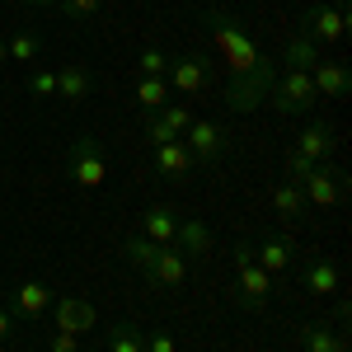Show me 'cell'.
I'll return each instance as SVG.
<instances>
[{"instance_id": "cell-4", "label": "cell", "mask_w": 352, "mask_h": 352, "mask_svg": "<svg viewBox=\"0 0 352 352\" xmlns=\"http://www.w3.org/2000/svg\"><path fill=\"white\" fill-rule=\"evenodd\" d=\"M235 277H240V310L258 315V310L268 305V296H272V277L254 263V249H249V244L235 249Z\"/></svg>"}, {"instance_id": "cell-3", "label": "cell", "mask_w": 352, "mask_h": 352, "mask_svg": "<svg viewBox=\"0 0 352 352\" xmlns=\"http://www.w3.org/2000/svg\"><path fill=\"white\" fill-rule=\"evenodd\" d=\"M268 104L282 118H300V113H310L320 104V94H315V85H310V71H277V80L268 89Z\"/></svg>"}, {"instance_id": "cell-21", "label": "cell", "mask_w": 352, "mask_h": 352, "mask_svg": "<svg viewBox=\"0 0 352 352\" xmlns=\"http://www.w3.org/2000/svg\"><path fill=\"white\" fill-rule=\"evenodd\" d=\"M169 94H174V89H169L164 76H141V80H136V109L146 113V118H155V113L169 104Z\"/></svg>"}, {"instance_id": "cell-28", "label": "cell", "mask_w": 352, "mask_h": 352, "mask_svg": "<svg viewBox=\"0 0 352 352\" xmlns=\"http://www.w3.org/2000/svg\"><path fill=\"white\" fill-rule=\"evenodd\" d=\"M155 118H160V122H164V127H169L174 136H184V132L192 127V109H188V104H164Z\"/></svg>"}, {"instance_id": "cell-14", "label": "cell", "mask_w": 352, "mask_h": 352, "mask_svg": "<svg viewBox=\"0 0 352 352\" xmlns=\"http://www.w3.org/2000/svg\"><path fill=\"white\" fill-rule=\"evenodd\" d=\"M52 320H56L61 333H76V338H80V333L94 329L99 315H94V305H89L85 296H61V300H56V310H52Z\"/></svg>"}, {"instance_id": "cell-39", "label": "cell", "mask_w": 352, "mask_h": 352, "mask_svg": "<svg viewBox=\"0 0 352 352\" xmlns=\"http://www.w3.org/2000/svg\"><path fill=\"white\" fill-rule=\"evenodd\" d=\"M0 352H10V348H0Z\"/></svg>"}, {"instance_id": "cell-30", "label": "cell", "mask_w": 352, "mask_h": 352, "mask_svg": "<svg viewBox=\"0 0 352 352\" xmlns=\"http://www.w3.org/2000/svg\"><path fill=\"white\" fill-rule=\"evenodd\" d=\"M169 61H174L169 52H160V47H146V52L136 56V71H141V76H164V71H169Z\"/></svg>"}, {"instance_id": "cell-2", "label": "cell", "mask_w": 352, "mask_h": 352, "mask_svg": "<svg viewBox=\"0 0 352 352\" xmlns=\"http://www.w3.org/2000/svg\"><path fill=\"white\" fill-rule=\"evenodd\" d=\"M296 33H305L315 47L343 43V33H348V5H343V0H315V5H305Z\"/></svg>"}, {"instance_id": "cell-15", "label": "cell", "mask_w": 352, "mask_h": 352, "mask_svg": "<svg viewBox=\"0 0 352 352\" xmlns=\"http://www.w3.org/2000/svg\"><path fill=\"white\" fill-rule=\"evenodd\" d=\"M47 305H52V287H47V282H38V277H28V282H19V287H14L10 315H14V320H38Z\"/></svg>"}, {"instance_id": "cell-35", "label": "cell", "mask_w": 352, "mask_h": 352, "mask_svg": "<svg viewBox=\"0 0 352 352\" xmlns=\"http://www.w3.org/2000/svg\"><path fill=\"white\" fill-rule=\"evenodd\" d=\"M146 352H179V348H174V333H164V329L146 333Z\"/></svg>"}, {"instance_id": "cell-10", "label": "cell", "mask_w": 352, "mask_h": 352, "mask_svg": "<svg viewBox=\"0 0 352 352\" xmlns=\"http://www.w3.org/2000/svg\"><path fill=\"white\" fill-rule=\"evenodd\" d=\"M146 282H151V287H164V292L184 287V282H188V258H184L174 244H164L160 254H155V263H151V272H146Z\"/></svg>"}, {"instance_id": "cell-6", "label": "cell", "mask_w": 352, "mask_h": 352, "mask_svg": "<svg viewBox=\"0 0 352 352\" xmlns=\"http://www.w3.org/2000/svg\"><path fill=\"white\" fill-rule=\"evenodd\" d=\"M305 207H338L343 197H348V174L343 169H333V164H315L310 174H305Z\"/></svg>"}, {"instance_id": "cell-17", "label": "cell", "mask_w": 352, "mask_h": 352, "mask_svg": "<svg viewBox=\"0 0 352 352\" xmlns=\"http://www.w3.org/2000/svg\"><path fill=\"white\" fill-rule=\"evenodd\" d=\"M174 249L184 254V258H212V230L202 226L197 217H179V235H174Z\"/></svg>"}, {"instance_id": "cell-11", "label": "cell", "mask_w": 352, "mask_h": 352, "mask_svg": "<svg viewBox=\"0 0 352 352\" xmlns=\"http://www.w3.org/2000/svg\"><path fill=\"white\" fill-rule=\"evenodd\" d=\"M300 282H305L310 296H338L343 292V272H338L333 258H305L300 263Z\"/></svg>"}, {"instance_id": "cell-23", "label": "cell", "mask_w": 352, "mask_h": 352, "mask_svg": "<svg viewBox=\"0 0 352 352\" xmlns=\"http://www.w3.org/2000/svg\"><path fill=\"white\" fill-rule=\"evenodd\" d=\"M320 56L324 52H320L305 33H292V38H287V52H282V66H287V71H310Z\"/></svg>"}, {"instance_id": "cell-5", "label": "cell", "mask_w": 352, "mask_h": 352, "mask_svg": "<svg viewBox=\"0 0 352 352\" xmlns=\"http://www.w3.org/2000/svg\"><path fill=\"white\" fill-rule=\"evenodd\" d=\"M66 169H71V179H76L80 188H99V184L109 179V164H104V151H99L94 136H76V141H71Z\"/></svg>"}, {"instance_id": "cell-18", "label": "cell", "mask_w": 352, "mask_h": 352, "mask_svg": "<svg viewBox=\"0 0 352 352\" xmlns=\"http://www.w3.org/2000/svg\"><path fill=\"white\" fill-rule=\"evenodd\" d=\"M141 235L151 244H174V235H179V212L164 207V202L146 207V212H141Z\"/></svg>"}, {"instance_id": "cell-9", "label": "cell", "mask_w": 352, "mask_h": 352, "mask_svg": "<svg viewBox=\"0 0 352 352\" xmlns=\"http://www.w3.org/2000/svg\"><path fill=\"white\" fill-rule=\"evenodd\" d=\"M268 89L272 80H254V76H230V85H226V109L230 113H254L268 104Z\"/></svg>"}, {"instance_id": "cell-7", "label": "cell", "mask_w": 352, "mask_h": 352, "mask_svg": "<svg viewBox=\"0 0 352 352\" xmlns=\"http://www.w3.org/2000/svg\"><path fill=\"white\" fill-rule=\"evenodd\" d=\"M164 80H169V89H179V94L197 99V94H207V85H212V61H207L202 52L174 56L169 71H164Z\"/></svg>"}, {"instance_id": "cell-24", "label": "cell", "mask_w": 352, "mask_h": 352, "mask_svg": "<svg viewBox=\"0 0 352 352\" xmlns=\"http://www.w3.org/2000/svg\"><path fill=\"white\" fill-rule=\"evenodd\" d=\"M272 207H277L282 221H300L305 217V192H300V184H292V179L277 184V188H272Z\"/></svg>"}, {"instance_id": "cell-26", "label": "cell", "mask_w": 352, "mask_h": 352, "mask_svg": "<svg viewBox=\"0 0 352 352\" xmlns=\"http://www.w3.org/2000/svg\"><path fill=\"white\" fill-rule=\"evenodd\" d=\"M5 52H10V61H19V66H33L38 52H43V43H38V33H10L5 38Z\"/></svg>"}, {"instance_id": "cell-31", "label": "cell", "mask_w": 352, "mask_h": 352, "mask_svg": "<svg viewBox=\"0 0 352 352\" xmlns=\"http://www.w3.org/2000/svg\"><path fill=\"white\" fill-rule=\"evenodd\" d=\"M28 94L33 99H56V71H33L28 76Z\"/></svg>"}, {"instance_id": "cell-22", "label": "cell", "mask_w": 352, "mask_h": 352, "mask_svg": "<svg viewBox=\"0 0 352 352\" xmlns=\"http://www.w3.org/2000/svg\"><path fill=\"white\" fill-rule=\"evenodd\" d=\"M300 352H348V338L329 324H305L300 329Z\"/></svg>"}, {"instance_id": "cell-33", "label": "cell", "mask_w": 352, "mask_h": 352, "mask_svg": "<svg viewBox=\"0 0 352 352\" xmlns=\"http://www.w3.org/2000/svg\"><path fill=\"white\" fill-rule=\"evenodd\" d=\"M146 141H151V146H164V141H179V136L169 132L160 118H146Z\"/></svg>"}, {"instance_id": "cell-8", "label": "cell", "mask_w": 352, "mask_h": 352, "mask_svg": "<svg viewBox=\"0 0 352 352\" xmlns=\"http://www.w3.org/2000/svg\"><path fill=\"white\" fill-rule=\"evenodd\" d=\"M184 146L192 151V160L197 164H217L226 151H230V136L221 122H207V118H192V127L184 132Z\"/></svg>"}, {"instance_id": "cell-19", "label": "cell", "mask_w": 352, "mask_h": 352, "mask_svg": "<svg viewBox=\"0 0 352 352\" xmlns=\"http://www.w3.org/2000/svg\"><path fill=\"white\" fill-rule=\"evenodd\" d=\"M192 151L184 146V136L179 141H164V146H155V174H164V179H184V174H192Z\"/></svg>"}, {"instance_id": "cell-12", "label": "cell", "mask_w": 352, "mask_h": 352, "mask_svg": "<svg viewBox=\"0 0 352 352\" xmlns=\"http://www.w3.org/2000/svg\"><path fill=\"white\" fill-rule=\"evenodd\" d=\"M89 94H94V71L85 61H66L56 71V99L61 104H85Z\"/></svg>"}, {"instance_id": "cell-36", "label": "cell", "mask_w": 352, "mask_h": 352, "mask_svg": "<svg viewBox=\"0 0 352 352\" xmlns=\"http://www.w3.org/2000/svg\"><path fill=\"white\" fill-rule=\"evenodd\" d=\"M10 333H14V315H10V310H0V343H5Z\"/></svg>"}, {"instance_id": "cell-37", "label": "cell", "mask_w": 352, "mask_h": 352, "mask_svg": "<svg viewBox=\"0 0 352 352\" xmlns=\"http://www.w3.org/2000/svg\"><path fill=\"white\" fill-rule=\"evenodd\" d=\"M5 61H10V52H5V38H0V66H5Z\"/></svg>"}, {"instance_id": "cell-13", "label": "cell", "mask_w": 352, "mask_h": 352, "mask_svg": "<svg viewBox=\"0 0 352 352\" xmlns=\"http://www.w3.org/2000/svg\"><path fill=\"white\" fill-rule=\"evenodd\" d=\"M254 263L268 272V277H287L292 263H296V244L287 240V235H268V240L254 249Z\"/></svg>"}, {"instance_id": "cell-32", "label": "cell", "mask_w": 352, "mask_h": 352, "mask_svg": "<svg viewBox=\"0 0 352 352\" xmlns=\"http://www.w3.org/2000/svg\"><path fill=\"white\" fill-rule=\"evenodd\" d=\"M61 5V14H71L76 24H89L94 14H99V0H56Z\"/></svg>"}, {"instance_id": "cell-16", "label": "cell", "mask_w": 352, "mask_h": 352, "mask_svg": "<svg viewBox=\"0 0 352 352\" xmlns=\"http://www.w3.org/2000/svg\"><path fill=\"white\" fill-rule=\"evenodd\" d=\"M310 85H315V94H324V99H343L352 89V76H348V66L343 61H315L310 66Z\"/></svg>"}, {"instance_id": "cell-34", "label": "cell", "mask_w": 352, "mask_h": 352, "mask_svg": "<svg viewBox=\"0 0 352 352\" xmlns=\"http://www.w3.org/2000/svg\"><path fill=\"white\" fill-rule=\"evenodd\" d=\"M47 352H80V338H76V333H61V329H56L52 338H47Z\"/></svg>"}, {"instance_id": "cell-29", "label": "cell", "mask_w": 352, "mask_h": 352, "mask_svg": "<svg viewBox=\"0 0 352 352\" xmlns=\"http://www.w3.org/2000/svg\"><path fill=\"white\" fill-rule=\"evenodd\" d=\"M282 169H287V179H292V184H305V174L315 169V160H310V155H300L296 146H287V151H282Z\"/></svg>"}, {"instance_id": "cell-27", "label": "cell", "mask_w": 352, "mask_h": 352, "mask_svg": "<svg viewBox=\"0 0 352 352\" xmlns=\"http://www.w3.org/2000/svg\"><path fill=\"white\" fill-rule=\"evenodd\" d=\"M109 352H146V333L122 320V324L109 329Z\"/></svg>"}, {"instance_id": "cell-1", "label": "cell", "mask_w": 352, "mask_h": 352, "mask_svg": "<svg viewBox=\"0 0 352 352\" xmlns=\"http://www.w3.org/2000/svg\"><path fill=\"white\" fill-rule=\"evenodd\" d=\"M202 24L212 33V43H217V52L226 56V66H230V76H254V80H277V61L263 56L254 43H249V33L235 14H226L217 5H207L202 10Z\"/></svg>"}, {"instance_id": "cell-38", "label": "cell", "mask_w": 352, "mask_h": 352, "mask_svg": "<svg viewBox=\"0 0 352 352\" xmlns=\"http://www.w3.org/2000/svg\"><path fill=\"white\" fill-rule=\"evenodd\" d=\"M24 5H56V0H24Z\"/></svg>"}, {"instance_id": "cell-25", "label": "cell", "mask_w": 352, "mask_h": 352, "mask_svg": "<svg viewBox=\"0 0 352 352\" xmlns=\"http://www.w3.org/2000/svg\"><path fill=\"white\" fill-rule=\"evenodd\" d=\"M160 249H164V244H151L146 235H127V240H122V254H127V263H132L141 277L151 272V263H155V254H160Z\"/></svg>"}, {"instance_id": "cell-20", "label": "cell", "mask_w": 352, "mask_h": 352, "mask_svg": "<svg viewBox=\"0 0 352 352\" xmlns=\"http://www.w3.org/2000/svg\"><path fill=\"white\" fill-rule=\"evenodd\" d=\"M333 146H338V141H333V127H329V122H310V127L300 132V141H296V151L310 155L315 164H324L329 155H333Z\"/></svg>"}]
</instances>
